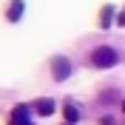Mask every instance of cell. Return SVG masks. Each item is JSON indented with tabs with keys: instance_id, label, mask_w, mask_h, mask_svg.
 Here are the masks:
<instances>
[{
	"instance_id": "obj_1",
	"label": "cell",
	"mask_w": 125,
	"mask_h": 125,
	"mask_svg": "<svg viewBox=\"0 0 125 125\" xmlns=\"http://www.w3.org/2000/svg\"><path fill=\"white\" fill-rule=\"evenodd\" d=\"M117 62H119V54H117V48H111V46H100V48L91 51V65H97V68H111Z\"/></svg>"
},
{
	"instance_id": "obj_2",
	"label": "cell",
	"mask_w": 125,
	"mask_h": 125,
	"mask_svg": "<svg viewBox=\"0 0 125 125\" xmlns=\"http://www.w3.org/2000/svg\"><path fill=\"white\" fill-rule=\"evenodd\" d=\"M51 74H54V80H68L71 77V62L65 57H57L51 62Z\"/></svg>"
},
{
	"instance_id": "obj_3",
	"label": "cell",
	"mask_w": 125,
	"mask_h": 125,
	"mask_svg": "<svg viewBox=\"0 0 125 125\" xmlns=\"http://www.w3.org/2000/svg\"><path fill=\"white\" fill-rule=\"evenodd\" d=\"M9 125H31L29 105H17V108H11V114H9Z\"/></svg>"
},
{
	"instance_id": "obj_4",
	"label": "cell",
	"mask_w": 125,
	"mask_h": 125,
	"mask_svg": "<svg viewBox=\"0 0 125 125\" xmlns=\"http://www.w3.org/2000/svg\"><path fill=\"white\" fill-rule=\"evenodd\" d=\"M23 9H26V3H23V0H11V3L6 6V20L17 23V20L23 17Z\"/></svg>"
},
{
	"instance_id": "obj_5",
	"label": "cell",
	"mask_w": 125,
	"mask_h": 125,
	"mask_svg": "<svg viewBox=\"0 0 125 125\" xmlns=\"http://www.w3.org/2000/svg\"><path fill=\"white\" fill-rule=\"evenodd\" d=\"M54 100H48V97H40L37 102H34V111H37L40 117H51V114H54Z\"/></svg>"
},
{
	"instance_id": "obj_6",
	"label": "cell",
	"mask_w": 125,
	"mask_h": 125,
	"mask_svg": "<svg viewBox=\"0 0 125 125\" xmlns=\"http://www.w3.org/2000/svg\"><path fill=\"white\" fill-rule=\"evenodd\" d=\"M62 117H65V125L80 122V108L74 105V102H65V105H62Z\"/></svg>"
},
{
	"instance_id": "obj_7",
	"label": "cell",
	"mask_w": 125,
	"mask_h": 125,
	"mask_svg": "<svg viewBox=\"0 0 125 125\" xmlns=\"http://www.w3.org/2000/svg\"><path fill=\"white\" fill-rule=\"evenodd\" d=\"M111 23H114V6H102V11H100V26H102V29H108Z\"/></svg>"
},
{
	"instance_id": "obj_8",
	"label": "cell",
	"mask_w": 125,
	"mask_h": 125,
	"mask_svg": "<svg viewBox=\"0 0 125 125\" xmlns=\"http://www.w3.org/2000/svg\"><path fill=\"white\" fill-rule=\"evenodd\" d=\"M117 23H119V26H125V6L119 9V14H117Z\"/></svg>"
},
{
	"instance_id": "obj_9",
	"label": "cell",
	"mask_w": 125,
	"mask_h": 125,
	"mask_svg": "<svg viewBox=\"0 0 125 125\" xmlns=\"http://www.w3.org/2000/svg\"><path fill=\"white\" fill-rule=\"evenodd\" d=\"M122 111H125V102H122Z\"/></svg>"
}]
</instances>
